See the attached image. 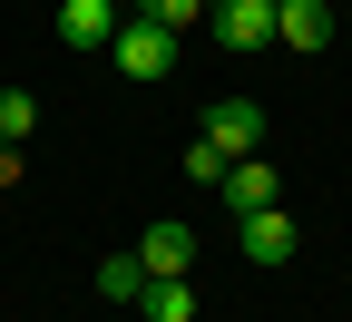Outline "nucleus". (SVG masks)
<instances>
[{
	"label": "nucleus",
	"mask_w": 352,
	"mask_h": 322,
	"mask_svg": "<svg viewBox=\"0 0 352 322\" xmlns=\"http://www.w3.org/2000/svg\"><path fill=\"white\" fill-rule=\"evenodd\" d=\"M206 10H215V0H138V20H157V30H176V39H186Z\"/></svg>",
	"instance_id": "nucleus-12"
},
{
	"label": "nucleus",
	"mask_w": 352,
	"mask_h": 322,
	"mask_svg": "<svg viewBox=\"0 0 352 322\" xmlns=\"http://www.w3.org/2000/svg\"><path fill=\"white\" fill-rule=\"evenodd\" d=\"M274 39L284 49H333V0H274Z\"/></svg>",
	"instance_id": "nucleus-7"
},
{
	"label": "nucleus",
	"mask_w": 352,
	"mask_h": 322,
	"mask_svg": "<svg viewBox=\"0 0 352 322\" xmlns=\"http://www.w3.org/2000/svg\"><path fill=\"white\" fill-rule=\"evenodd\" d=\"M138 293H147V264H138V244H127V254L98 264V303H127V312H138Z\"/></svg>",
	"instance_id": "nucleus-10"
},
{
	"label": "nucleus",
	"mask_w": 352,
	"mask_h": 322,
	"mask_svg": "<svg viewBox=\"0 0 352 322\" xmlns=\"http://www.w3.org/2000/svg\"><path fill=\"white\" fill-rule=\"evenodd\" d=\"M20 166H30V157L10 147V137H0V186H20Z\"/></svg>",
	"instance_id": "nucleus-13"
},
{
	"label": "nucleus",
	"mask_w": 352,
	"mask_h": 322,
	"mask_svg": "<svg viewBox=\"0 0 352 322\" xmlns=\"http://www.w3.org/2000/svg\"><path fill=\"white\" fill-rule=\"evenodd\" d=\"M138 312H147V322H196L206 303H196V284H186V273H147V293H138Z\"/></svg>",
	"instance_id": "nucleus-9"
},
{
	"label": "nucleus",
	"mask_w": 352,
	"mask_h": 322,
	"mask_svg": "<svg viewBox=\"0 0 352 322\" xmlns=\"http://www.w3.org/2000/svg\"><path fill=\"white\" fill-rule=\"evenodd\" d=\"M0 137H10V147L39 137V98H30V88H0Z\"/></svg>",
	"instance_id": "nucleus-11"
},
{
	"label": "nucleus",
	"mask_w": 352,
	"mask_h": 322,
	"mask_svg": "<svg viewBox=\"0 0 352 322\" xmlns=\"http://www.w3.org/2000/svg\"><path fill=\"white\" fill-rule=\"evenodd\" d=\"M108 59H118L127 78H166V69H176V30H157V20L127 10V20H118V39H108Z\"/></svg>",
	"instance_id": "nucleus-1"
},
{
	"label": "nucleus",
	"mask_w": 352,
	"mask_h": 322,
	"mask_svg": "<svg viewBox=\"0 0 352 322\" xmlns=\"http://www.w3.org/2000/svg\"><path fill=\"white\" fill-rule=\"evenodd\" d=\"M215 39H226V49H274V0H215Z\"/></svg>",
	"instance_id": "nucleus-5"
},
{
	"label": "nucleus",
	"mask_w": 352,
	"mask_h": 322,
	"mask_svg": "<svg viewBox=\"0 0 352 322\" xmlns=\"http://www.w3.org/2000/svg\"><path fill=\"white\" fill-rule=\"evenodd\" d=\"M138 264L147 273H196V225H176V215L147 225V235H138Z\"/></svg>",
	"instance_id": "nucleus-8"
},
{
	"label": "nucleus",
	"mask_w": 352,
	"mask_h": 322,
	"mask_svg": "<svg viewBox=\"0 0 352 322\" xmlns=\"http://www.w3.org/2000/svg\"><path fill=\"white\" fill-rule=\"evenodd\" d=\"M294 244H303V225H294L284 205L245 215V264H264V273H274V264H294Z\"/></svg>",
	"instance_id": "nucleus-6"
},
{
	"label": "nucleus",
	"mask_w": 352,
	"mask_h": 322,
	"mask_svg": "<svg viewBox=\"0 0 352 322\" xmlns=\"http://www.w3.org/2000/svg\"><path fill=\"white\" fill-rule=\"evenodd\" d=\"M196 137H206V147L226 157V166H235V157H264V108H254V98H215Z\"/></svg>",
	"instance_id": "nucleus-2"
},
{
	"label": "nucleus",
	"mask_w": 352,
	"mask_h": 322,
	"mask_svg": "<svg viewBox=\"0 0 352 322\" xmlns=\"http://www.w3.org/2000/svg\"><path fill=\"white\" fill-rule=\"evenodd\" d=\"M215 196H226V215L245 225V215H264V205H284V186H274V166L264 157H235L226 176H215Z\"/></svg>",
	"instance_id": "nucleus-4"
},
{
	"label": "nucleus",
	"mask_w": 352,
	"mask_h": 322,
	"mask_svg": "<svg viewBox=\"0 0 352 322\" xmlns=\"http://www.w3.org/2000/svg\"><path fill=\"white\" fill-rule=\"evenodd\" d=\"M118 20H127V0H59L50 30H59V49L88 59V49H108V39H118Z\"/></svg>",
	"instance_id": "nucleus-3"
}]
</instances>
